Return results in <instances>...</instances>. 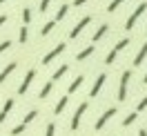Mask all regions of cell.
<instances>
[{
    "label": "cell",
    "instance_id": "obj_1",
    "mask_svg": "<svg viewBox=\"0 0 147 136\" xmlns=\"http://www.w3.org/2000/svg\"><path fill=\"white\" fill-rule=\"evenodd\" d=\"M145 9H147V2H140V5H138L136 9L131 11V16H129L127 18V22H125V29H134V25H136V20L140 18V16H143V14H145Z\"/></svg>",
    "mask_w": 147,
    "mask_h": 136
},
{
    "label": "cell",
    "instance_id": "obj_2",
    "mask_svg": "<svg viewBox=\"0 0 147 136\" xmlns=\"http://www.w3.org/2000/svg\"><path fill=\"white\" fill-rule=\"evenodd\" d=\"M87 107H89V103H87V100H83V103H80V105H78V109H76V112H74V118H71V129H78V127H80V118H83V114L85 112H87Z\"/></svg>",
    "mask_w": 147,
    "mask_h": 136
},
{
    "label": "cell",
    "instance_id": "obj_3",
    "mask_svg": "<svg viewBox=\"0 0 147 136\" xmlns=\"http://www.w3.org/2000/svg\"><path fill=\"white\" fill-rule=\"evenodd\" d=\"M129 78H131V72H123V76H120V87H118V100L120 103L127 98V83H129Z\"/></svg>",
    "mask_w": 147,
    "mask_h": 136
},
{
    "label": "cell",
    "instance_id": "obj_4",
    "mask_svg": "<svg viewBox=\"0 0 147 136\" xmlns=\"http://www.w3.org/2000/svg\"><path fill=\"white\" fill-rule=\"evenodd\" d=\"M63 51H65V43H58V45H56L51 51H47V54H45V58H42V65H49L54 58H58V56L63 54Z\"/></svg>",
    "mask_w": 147,
    "mask_h": 136
},
{
    "label": "cell",
    "instance_id": "obj_5",
    "mask_svg": "<svg viewBox=\"0 0 147 136\" xmlns=\"http://www.w3.org/2000/svg\"><path fill=\"white\" fill-rule=\"evenodd\" d=\"M89 22H92V16H85V18H80L78 22H76V27L71 29V34H69V38H78L80 34H83V29L87 27Z\"/></svg>",
    "mask_w": 147,
    "mask_h": 136
},
{
    "label": "cell",
    "instance_id": "obj_6",
    "mask_svg": "<svg viewBox=\"0 0 147 136\" xmlns=\"http://www.w3.org/2000/svg\"><path fill=\"white\" fill-rule=\"evenodd\" d=\"M36 78V69H29L27 74H25V78H22V83H20V87H18V94H27L29 89V85H31V81Z\"/></svg>",
    "mask_w": 147,
    "mask_h": 136
},
{
    "label": "cell",
    "instance_id": "obj_7",
    "mask_svg": "<svg viewBox=\"0 0 147 136\" xmlns=\"http://www.w3.org/2000/svg\"><path fill=\"white\" fill-rule=\"evenodd\" d=\"M114 114H116V109H114V107H109L107 112H105V114H100V118L96 120V129H102V127L107 125V120H109V118L114 116Z\"/></svg>",
    "mask_w": 147,
    "mask_h": 136
},
{
    "label": "cell",
    "instance_id": "obj_8",
    "mask_svg": "<svg viewBox=\"0 0 147 136\" xmlns=\"http://www.w3.org/2000/svg\"><path fill=\"white\" fill-rule=\"evenodd\" d=\"M105 81H107V74H98V78H96V83H94V87H92V91H89V96H98V91H100V87L105 85Z\"/></svg>",
    "mask_w": 147,
    "mask_h": 136
},
{
    "label": "cell",
    "instance_id": "obj_9",
    "mask_svg": "<svg viewBox=\"0 0 147 136\" xmlns=\"http://www.w3.org/2000/svg\"><path fill=\"white\" fill-rule=\"evenodd\" d=\"M11 107H13V98H7L5 105H2V109H0V125L5 123V118H7V114L11 112Z\"/></svg>",
    "mask_w": 147,
    "mask_h": 136
},
{
    "label": "cell",
    "instance_id": "obj_10",
    "mask_svg": "<svg viewBox=\"0 0 147 136\" xmlns=\"http://www.w3.org/2000/svg\"><path fill=\"white\" fill-rule=\"evenodd\" d=\"M16 67H18V63H16V60H11V63L7 65V67H5L2 72H0V83H5V81H7V76H9L11 72H16Z\"/></svg>",
    "mask_w": 147,
    "mask_h": 136
},
{
    "label": "cell",
    "instance_id": "obj_11",
    "mask_svg": "<svg viewBox=\"0 0 147 136\" xmlns=\"http://www.w3.org/2000/svg\"><path fill=\"white\" fill-rule=\"evenodd\" d=\"M145 58H147V43H145V45H143V47H140V51H138V54H136V58H134V67H140Z\"/></svg>",
    "mask_w": 147,
    "mask_h": 136
},
{
    "label": "cell",
    "instance_id": "obj_12",
    "mask_svg": "<svg viewBox=\"0 0 147 136\" xmlns=\"http://www.w3.org/2000/svg\"><path fill=\"white\" fill-rule=\"evenodd\" d=\"M83 81H85V76H76V78H74V83L69 85V87H67V94H65V96H69V94H74V91H76L78 87H80V85H83Z\"/></svg>",
    "mask_w": 147,
    "mask_h": 136
},
{
    "label": "cell",
    "instance_id": "obj_13",
    "mask_svg": "<svg viewBox=\"0 0 147 136\" xmlns=\"http://www.w3.org/2000/svg\"><path fill=\"white\" fill-rule=\"evenodd\" d=\"M67 72H69V65H67V63H65V65H60V67H58V69L54 72V76H51V83H54V81H58V78H63V76H65Z\"/></svg>",
    "mask_w": 147,
    "mask_h": 136
},
{
    "label": "cell",
    "instance_id": "obj_14",
    "mask_svg": "<svg viewBox=\"0 0 147 136\" xmlns=\"http://www.w3.org/2000/svg\"><path fill=\"white\" fill-rule=\"evenodd\" d=\"M69 9H71V7H69V2H63V5H60V9H58V14H56V20H63L65 16L69 14Z\"/></svg>",
    "mask_w": 147,
    "mask_h": 136
},
{
    "label": "cell",
    "instance_id": "obj_15",
    "mask_svg": "<svg viewBox=\"0 0 147 136\" xmlns=\"http://www.w3.org/2000/svg\"><path fill=\"white\" fill-rule=\"evenodd\" d=\"M92 54H94V47H85L83 51H78V54H76V60H85V58H89Z\"/></svg>",
    "mask_w": 147,
    "mask_h": 136
},
{
    "label": "cell",
    "instance_id": "obj_16",
    "mask_svg": "<svg viewBox=\"0 0 147 136\" xmlns=\"http://www.w3.org/2000/svg\"><path fill=\"white\" fill-rule=\"evenodd\" d=\"M51 89H54V83L49 81V83H45V87L40 89V94H38V96H40V98H47V96L51 94Z\"/></svg>",
    "mask_w": 147,
    "mask_h": 136
},
{
    "label": "cell",
    "instance_id": "obj_17",
    "mask_svg": "<svg viewBox=\"0 0 147 136\" xmlns=\"http://www.w3.org/2000/svg\"><path fill=\"white\" fill-rule=\"evenodd\" d=\"M54 27H56V20H49V22H45V27L40 29V36H49Z\"/></svg>",
    "mask_w": 147,
    "mask_h": 136
},
{
    "label": "cell",
    "instance_id": "obj_18",
    "mask_svg": "<svg viewBox=\"0 0 147 136\" xmlns=\"http://www.w3.org/2000/svg\"><path fill=\"white\" fill-rule=\"evenodd\" d=\"M67 103H69V98H67V96H63V98L58 100V105H56V109H54V112H56V114H63V112H65V107H67Z\"/></svg>",
    "mask_w": 147,
    "mask_h": 136
},
{
    "label": "cell",
    "instance_id": "obj_19",
    "mask_svg": "<svg viewBox=\"0 0 147 136\" xmlns=\"http://www.w3.org/2000/svg\"><path fill=\"white\" fill-rule=\"evenodd\" d=\"M107 29H109V25H105V22H102L100 27H98V31L94 34V40H100V38L105 36V34H107Z\"/></svg>",
    "mask_w": 147,
    "mask_h": 136
},
{
    "label": "cell",
    "instance_id": "obj_20",
    "mask_svg": "<svg viewBox=\"0 0 147 136\" xmlns=\"http://www.w3.org/2000/svg\"><path fill=\"white\" fill-rule=\"evenodd\" d=\"M36 116H38V112H36V109H31V112H27V116L22 118V125L27 127V125H29V123H31V120H34Z\"/></svg>",
    "mask_w": 147,
    "mask_h": 136
},
{
    "label": "cell",
    "instance_id": "obj_21",
    "mask_svg": "<svg viewBox=\"0 0 147 136\" xmlns=\"http://www.w3.org/2000/svg\"><path fill=\"white\" fill-rule=\"evenodd\" d=\"M136 118H138V114H136V112H131V114H127V116H125V120H123V127L131 125V123H134Z\"/></svg>",
    "mask_w": 147,
    "mask_h": 136
},
{
    "label": "cell",
    "instance_id": "obj_22",
    "mask_svg": "<svg viewBox=\"0 0 147 136\" xmlns=\"http://www.w3.org/2000/svg\"><path fill=\"white\" fill-rule=\"evenodd\" d=\"M129 45V38H123V40H118V43H116V47H114V49H116V51H123V49H125V47Z\"/></svg>",
    "mask_w": 147,
    "mask_h": 136
},
{
    "label": "cell",
    "instance_id": "obj_23",
    "mask_svg": "<svg viewBox=\"0 0 147 136\" xmlns=\"http://www.w3.org/2000/svg\"><path fill=\"white\" fill-rule=\"evenodd\" d=\"M123 2H125V0H111V2H109V7H107V11H109V14H111V11H116L120 5H123Z\"/></svg>",
    "mask_w": 147,
    "mask_h": 136
},
{
    "label": "cell",
    "instance_id": "obj_24",
    "mask_svg": "<svg viewBox=\"0 0 147 136\" xmlns=\"http://www.w3.org/2000/svg\"><path fill=\"white\" fill-rule=\"evenodd\" d=\"M22 20H25V25H29V22H31V9H29V7H25V9H22Z\"/></svg>",
    "mask_w": 147,
    "mask_h": 136
},
{
    "label": "cell",
    "instance_id": "obj_25",
    "mask_svg": "<svg viewBox=\"0 0 147 136\" xmlns=\"http://www.w3.org/2000/svg\"><path fill=\"white\" fill-rule=\"evenodd\" d=\"M27 38H29V29L25 25V27H20V43H27Z\"/></svg>",
    "mask_w": 147,
    "mask_h": 136
},
{
    "label": "cell",
    "instance_id": "obj_26",
    "mask_svg": "<svg viewBox=\"0 0 147 136\" xmlns=\"http://www.w3.org/2000/svg\"><path fill=\"white\" fill-rule=\"evenodd\" d=\"M116 56H118V51H116V49H111L109 54H107V58H105V63H107V65H111L114 60H116Z\"/></svg>",
    "mask_w": 147,
    "mask_h": 136
},
{
    "label": "cell",
    "instance_id": "obj_27",
    "mask_svg": "<svg viewBox=\"0 0 147 136\" xmlns=\"http://www.w3.org/2000/svg\"><path fill=\"white\" fill-rule=\"evenodd\" d=\"M22 132H25V125H16L13 129H11V136H20Z\"/></svg>",
    "mask_w": 147,
    "mask_h": 136
},
{
    "label": "cell",
    "instance_id": "obj_28",
    "mask_svg": "<svg viewBox=\"0 0 147 136\" xmlns=\"http://www.w3.org/2000/svg\"><path fill=\"white\" fill-rule=\"evenodd\" d=\"M54 132H56V125H54V123H49L47 129H45V136H54Z\"/></svg>",
    "mask_w": 147,
    "mask_h": 136
},
{
    "label": "cell",
    "instance_id": "obj_29",
    "mask_svg": "<svg viewBox=\"0 0 147 136\" xmlns=\"http://www.w3.org/2000/svg\"><path fill=\"white\" fill-rule=\"evenodd\" d=\"M145 107H147V96H145V98H143V100H140V103L136 105V114H138V112H143Z\"/></svg>",
    "mask_w": 147,
    "mask_h": 136
},
{
    "label": "cell",
    "instance_id": "obj_30",
    "mask_svg": "<svg viewBox=\"0 0 147 136\" xmlns=\"http://www.w3.org/2000/svg\"><path fill=\"white\" fill-rule=\"evenodd\" d=\"M9 47H11V40H5V43H0V54H2V51H7Z\"/></svg>",
    "mask_w": 147,
    "mask_h": 136
},
{
    "label": "cell",
    "instance_id": "obj_31",
    "mask_svg": "<svg viewBox=\"0 0 147 136\" xmlns=\"http://www.w3.org/2000/svg\"><path fill=\"white\" fill-rule=\"evenodd\" d=\"M49 5H51V0H40V11H47Z\"/></svg>",
    "mask_w": 147,
    "mask_h": 136
},
{
    "label": "cell",
    "instance_id": "obj_32",
    "mask_svg": "<svg viewBox=\"0 0 147 136\" xmlns=\"http://www.w3.org/2000/svg\"><path fill=\"white\" fill-rule=\"evenodd\" d=\"M85 2H87V0H74V5H76V7H80V5H85Z\"/></svg>",
    "mask_w": 147,
    "mask_h": 136
},
{
    "label": "cell",
    "instance_id": "obj_33",
    "mask_svg": "<svg viewBox=\"0 0 147 136\" xmlns=\"http://www.w3.org/2000/svg\"><path fill=\"white\" fill-rule=\"evenodd\" d=\"M5 22H7V16H0V27H2Z\"/></svg>",
    "mask_w": 147,
    "mask_h": 136
},
{
    "label": "cell",
    "instance_id": "obj_34",
    "mask_svg": "<svg viewBox=\"0 0 147 136\" xmlns=\"http://www.w3.org/2000/svg\"><path fill=\"white\" fill-rule=\"evenodd\" d=\"M138 136H147V129H140V132H138Z\"/></svg>",
    "mask_w": 147,
    "mask_h": 136
},
{
    "label": "cell",
    "instance_id": "obj_35",
    "mask_svg": "<svg viewBox=\"0 0 147 136\" xmlns=\"http://www.w3.org/2000/svg\"><path fill=\"white\" fill-rule=\"evenodd\" d=\"M143 83H147V74H145V81H143Z\"/></svg>",
    "mask_w": 147,
    "mask_h": 136
},
{
    "label": "cell",
    "instance_id": "obj_36",
    "mask_svg": "<svg viewBox=\"0 0 147 136\" xmlns=\"http://www.w3.org/2000/svg\"><path fill=\"white\" fill-rule=\"evenodd\" d=\"M2 2H7V0H0V5H2Z\"/></svg>",
    "mask_w": 147,
    "mask_h": 136
}]
</instances>
